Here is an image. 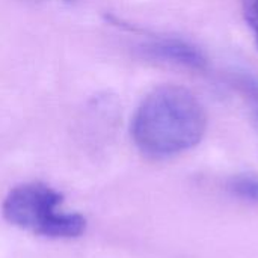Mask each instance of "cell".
<instances>
[{
	"mask_svg": "<svg viewBox=\"0 0 258 258\" xmlns=\"http://www.w3.org/2000/svg\"><path fill=\"white\" fill-rule=\"evenodd\" d=\"M242 6H243L245 20L252 30L258 47V0H242Z\"/></svg>",
	"mask_w": 258,
	"mask_h": 258,
	"instance_id": "5",
	"label": "cell"
},
{
	"mask_svg": "<svg viewBox=\"0 0 258 258\" xmlns=\"http://www.w3.org/2000/svg\"><path fill=\"white\" fill-rule=\"evenodd\" d=\"M63 197L44 183H24L5 198V219L32 234L48 239H74L85 233L86 219L79 213H65L59 207Z\"/></svg>",
	"mask_w": 258,
	"mask_h": 258,
	"instance_id": "2",
	"label": "cell"
},
{
	"mask_svg": "<svg viewBox=\"0 0 258 258\" xmlns=\"http://www.w3.org/2000/svg\"><path fill=\"white\" fill-rule=\"evenodd\" d=\"M230 189L243 200L258 203V177L255 175H239L233 178Z\"/></svg>",
	"mask_w": 258,
	"mask_h": 258,
	"instance_id": "4",
	"label": "cell"
},
{
	"mask_svg": "<svg viewBox=\"0 0 258 258\" xmlns=\"http://www.w3.org/2000/svg\"><path fill=\"white\" fill-rule=\"evenodd\" d=\"M207 128V115L186 88L165 85L151 91L132 121V138L147 156L165 159L198 145Z\"/></svg>",
	"mask_w": 258,
	"mask_h": 258,
	"instance_id": "1",
	"label": "cell"
},
{
	"mask_svg": "<svg viewBox=\"0 0 258 258\" xmlns=\"http://www.w3.org/2000/svg\"><path fill=\"white\" fill-rule=\"evenodd\" d=\"M145 50L156 59H162L195 70H203L207 63L206 57L195 47L178 39H156L147 44Z\"/></svg>",
	"mask_w": 258,
	"mask_h": 258,
	"instance_id": "3",
	"label": "cell"
}]
</instances>
